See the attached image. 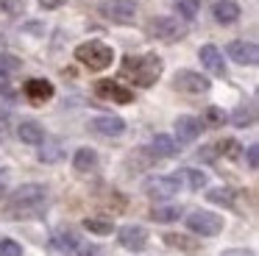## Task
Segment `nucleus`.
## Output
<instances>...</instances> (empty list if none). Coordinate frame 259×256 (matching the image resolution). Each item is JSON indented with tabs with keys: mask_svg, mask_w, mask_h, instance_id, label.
Returning <instances> with one entry per match:
<instances>
[{
	"mask_svg": "<svg viewBox=\"0 0 259 256\" xmlns=\"http://www.w3.org/2000/svg\"><path fill=\"white\" fill-rule=\"evenodd\" d=\"M198 59H201V64L206 67L212 75H226V61H223V53H220L214 45H203L201 50H198Z\"/></svg>",
	"mask_w": 259,
	"mask_h": 256,
	"instance_id": "2eb2a0df",
	"label": "nucleus"
},
{
	"mask_svg": "<svg viewBox=\"0 0 259 256\" xmlns=\"http://www.w3.org/2000/svg\"><path fill=\"white\" fill-rule=\"evenodd\" d=\"M53 83L45 81V78H31V81H25V98L31 100V103H48V100L53 98Z\"/></svg>",
	"mask_w": 259,
	"mask_h": 256,
	"instance_id": "4468645a",
	"label": "nucleus"
},
{
	"mask_svg": "<svg viewBox=\"0 0 259 256\" xmlns=\"http://www.w3.org/2000/svg\"><path fill=\"white\" fill-rule=\"evenodd\" d=\"M231 122H234L237 128H245L253 122V109H245V106H240V109L231 114Z\"/></svg>",
	"mask_w": 259,
	"mask_h": 256,
	"instance_id": "c85d7f7f",
	"label": "nucleus"
},
{
	"mask_svg": "<svg viewBox=\"0 0 259 256\" xmlns=\"http://www.w3.org/2000/svg\"><path fill=\"white\" fill-rule=\"evenodd\" d=\"M45 209H48V189L42 184H23L6 200V215L12 220H31V217H39Z\"/></svg>",
	"mask_w": 259,
	"mask_h": 256,
	"instance_id": "f257e3e1",
	"label": "nucleus"
},
{
	"mask_svg": "<svg viewBox=\"0 0 259 256\" xmlns=\"http://www.w3.org/2000/svg\"><path fill=\"white\" fill-rule=\"evenodd\" d=\"M164 242H167L170 248H176V250H184V253H195V250L201 248V245H198V239L187 237V234H176V231L164 234Z\"/></svg>",
	"mask_w": 259,
	"mask_h": 256,
	"instance_id": "412c9836",
	"label": "nucleus"
},
{
	"mask_svg": "<svg viewBox=\"0 0 259 256\" xmlns=\"http://www.w3.org/2000/svg\"><path fill=\"white\" fill-rule=\"evenodd\" d=\"M73 167L78 173H92L98 167V153L92 148H78L73 156Z\"/></svg>",
	"mask_w": 259,
	"mask_h": 256,
	"instance_id": "aec40b11",
	"label": "nucleus"
},
{
	"mask_svg": "<svg viewBox=\"0 0 259 256\" xmlns=\"http://www.w3.org/2000/svg\"><path fill=\"white\" fill-rule=\"evenodd\" d=\"M20 67H23V61H20L17 56L0 53V78H9V75H14V72H20Z\"/></svg>",
	"mask_w": 259,
	"mask_h": 256,
	"instance_id": "bb28decb",
	"label": "nucleus"
},
{
	"mask_svg": "<svg viewBox=\"0 0 259 256\" xmlns=\"http://www.w3.org/2000/svg\"><path fill=\"white\" fill-rule=\"evenodd\" d=\"M98 9H101V14L106 17L109 22H117V25H131L134 17H137L134 0H103Z\"/></svg>",
	"mask_w": 259,
	"mask_h": 256,
	"instance_id": "39448f33",
	"label": "nucleus"
},
{
	"mask_svg": "<svg viewBox=\"0 0 259 256\" xmlns=\"http://www.w3.org/2000/svg\"><path fill=\"white\" fill-rule=\"evenodd\" d=\"M75 59H78L84 67H90V70L101 72L114 61V50L109 48L106 42H101V39H90V42H84V45L75 48Z\"/></svg>",
	"mask_w": 259,
	"mask_h": 256,
	"instance_id": "7ed1b4c3",
	"label": "nucleus"
},
{
	"mask_svg": "<svg viewBox=\"0 0 259 256\" xmlns=\"http://www.w3.org/2000/svg\"><path fill=\"white\" fill-rule=\"evenodd\" d=\"M90 128L101 137H120L125 131V120L123 117H114V114H103V117H95L90 122Z\"/></svg>",
	"mask_w": 259,
	"mask_h": 256,
	"instance_id": "ddd939ff",
	"label": "nucleus"
},
{
	"mask_svg": "<svg viewBox=\"0 0 259 256\" xmlns=\"http://www.w3.org/2000/svg\"><path fill=\"white\" fill-rule=\"evenodd\" d=\"M148 33L156 36L159 42H179L187 33V28L179 20H173V17H153L151 25H148Z\"/></svg>",
	"mask_w": 259,
	"mask_h": 256,
	"instance_id": "423d86ee",
	"label": "nucleus"
},
{
	"mask_svg": "<svg viewBox=\"0 0 259 256\" xmlns=\"http://www.w3.org/2000/svg\"><path fill=\"white\" fill-rule=\"evenodd\" d=\"M179 189H181V184H179V178H176V173L173 176H156V178H148L145 181V195L153 200H167V198H173Z\"/></svg>",
	"mask_w": 259,
	"mask_h": 256,
	"instance_id": "6e6552de",
	"label": "nucleus"
},
{
	"mask_svg": "<svg viewBox=\"0 0 259 256\" xmlns=\"http://www.w3.org/2000/svg\"><path fill=\"white\" fill-rule=\"evenodd\" d=\"M206 198L212 200V203H218V206H226V209H234V189H229V187H218V189H209L206 192Z\"/></svg>",
	"mask_w": 259,
	"mask_h": 256,
	"instance_id": "4be33fe9",
	"label": "nucleus"
},
{
	"mask_svg": "<svg viewBox=\"0 0 259 256\" xmlns=\"http://www.w3.org/2000/svg\"><path fill=\"white\" fill-rule=\"evenodd\" d=\"M6 125H9V120H6V114H0V134L6 131Z\"/></svg>",
	"mask_w": 259,
	"mask_h": 256,
	"instance_id": "e433bc0d",
	"label": "nucleus"
},
{
	"mask_svg": "<svg viewBox=\"0 0 259 256\" xmlns=\"http://www.w3.org/2000/svg\"><path fill=\"white\" fill-rule=\"evenodd\" d=\"M176 178H179V184H184L187 189H201V187H206V181H209L206 173L195 170V167H184V170H179Z\"/></svg>",
	"mask_w": 259,
	"mask_h": 256,
	"instance_id": "6ab92c4d",
	"label": "nucleus"
},
{
	"mask_svg": "<svg viewBox=\"0 0 259 256\" xmlns=\"http://www.w3.org/2000/svg\"><path fill=\"white\" fill-rule=\"evenodd\" d=\"M203 117H206V122H209V125H220V122L226 120V117H223V111H220L218 106H209V109L203 111Z\"/></svg>",
	"mask_w": 259,
	"mask_h": 256,
	"instance_id": "7c9ffc66",
	"label": "nucleus"
},
{
	"mask_svg": "<svg viewBox=\"0 0 259 256\" xmlns=\"http://www.w3.org/2000/svg\"><path fill=\"white\" fill-rule=\"evenodd\" d=\"M176 150H179V142H176L170 134H156L151 142V156L153 159H170V156H176Z\"/></svg>",
	"mask_w": 259,
	"mask_h": 256,
	"instance_id": "f3484780",
	"label": "nucleus"
},
{
	"mask_svg": "<svg viewBox=\"0 0 259 256\" xmlns=\"http://www.w3.org/2000/svg\"><path fill=\"white\" fill-rule=\"evenodd\" d=\"M95 95L103 100H112V103H131L134 100V92L125 87H120L117 81H98L95 83Z\"/></svg>",
	"mask_w": 259,
	"mask_h": 256,
	"instance_id": "9b49d317",
	"label": "nucleus"
},
{
	"mask_svg": "<svg viewBox=\"0 0 259 256\" xmlns=\"http://www.w3.org/2000/svg\"><path fill=\"white\" fill-rule=\"evenodd\" d=\"M187 228L192 234H201V237H218L223 231V217L214 215V211H206V209H198L187 217Z\"/></svg>",
	"mask_w": 259,
	"mask_h": 256,
	"instance_id": "20e7f679",
	"label": "nucleus"
},
{
	"mask_svg": "<svg viewBox=\"0 0 259 256\" xmlns=\"http://www.w3.org/2000/svg\"><path fill=\"white\" fill-rule=\"evenodd\" d=\"M198 134H201V120H195L192 114L176 117V142H181V145L195 142Z\"/></svg>",
	"mask_w": 259,
	"mask_h": 256,
	"instance_id": "f8f14e48",
	"label": "nucleus"
},
{
	"mask_svg": "<svg viewBox=\"0 0 259 256\" xmlns=\"http://www.w3.org/2000/svg\"><path fill=\"white\" fill-rule=\"evenodd\" d=\"M173 87L179 89V92H187V95H203V92L212 89V81H209L206 75H201V72H195V70H181V72H176Z\"/></svg>",
	"mask_w": 259,
	"mask_h": 256,
	"instance_id": "0eeeda50",
	"label": "nucleus"
},
{
	"mask_svg": "<svg viewBox=\"0 0 259 256\" xmlns=\"http://www.w3.org/2000/svg\"><path fill=\"white\" fill-rule=\"evenodd\" d=\"M164 70V61L156 53L142 56H125L123 59V75H128L137 87H153Z\"/></svg>",
	"mask_w": 259,
	"mask_h": 256,
	"instance_id": "f03ea898",
	"label": "nucleus"
},
{
	"mask_svg": "<svg viewBox=\"0 0 259 256\" xmlns=\"http://www.w3.org/2000/svg\"><path fill=\"white\" fill-rule=\"evenodd\" d=\"M117 242L123 245L125 250H145V245H148V231L142 226H123L117 231Z\"/></svg>",
	"mask_w": 259,
	"mask_h": 256,
	"instance_id": "9d476101",
	"label": "nucleus"
},
{
	"mask_svg": "<svg viewBox=\"0 0 259 256\" xmlns=\"http://www.w3.org/2000/svg\"><path fill=\"white\" fill-rule=\"evenodd\" d=\"M84 228H87L90 234H98V237H106V234L114 231L112 220H103V217H87V220H84Z\"/></svg>",
	"mask_w": 259,
	"mask_h": 256,
	"instance_id": "393cba45",
	"label": "nucleus"
},
{
	"mask_svg": "<svg viewBox=\"0 0 259 256\" xmlns=\"http://www.w3.org/2000/svg\"><path fill=\"white\" fill-rule=\"evenodd\" d=\"M212 17L220 22V25H231V22L240 20V6L234 0H218L212 6Z\"/></svg>",
	"mask_w": 259,
	"mask_h": 256,
	"instance_id": "dca6fc26",
	"label": "nucleus"
},
{
	"mask_svg": "<svg viewBox=\"0 0 259 256\" xmlns=\"http://www.w3.org/2000/svg\"><path fill=\"white\" fill-rule=\"evenodd\" d=\"M9 181H12V173H9V170H0V198L9 192Z\"/></svg>",
	"mask_w": 259,
	"mask_h": 256,
	"instance_id": "72a5a7b5",
	"label": "nucleus"
},
{
	"mask_svg": "<svg viewBox=\"0 0 259 256\" xmlns=\"http://www.w3.org/2000/svg\"><path fill=\"white\" fill-rule=\"evenodd\" d=\"M0 256H23V245L17 239H0Z\"/></svg>",
	"mask_w": 259,
	"mask_h": 256,
	"instance_id": "c756f323",
	"label": "nucleus"
},
{
	"mask_svg": "<svg viewBox=\"0 0 259 256\" xmlns=\"http://www.w3.org/2000/svg\"><path fill=\"white\" fill-rule=\"evenodd\" d=\"M198 9H201L198 0H179V3H176V11H179V17H184V20H192V17L198 14Z\"/></svg>",
	"mask_w": 259,
	"mask_h": 256,
	"instance_id": "cd10ccee",
	"label": "nucleus"
},
{
	"mask_svg": "<svg viewBox=\"0 0 259 256\" xmlns=\"http://www.w3.org/2000/svg\"><path fill=\"white\" fill-rule=\"evenodd\" d=\"M223 256H253V250H245V248H229V250H223Z\"/></svg>",
	"mask_w": 259,
	"mask_h": 256,
	"instance_id": "c9c22d12",
	"label": "nucleus"
},
{
	"mask_svg": "<svg viewBox=\"0 0 259 256\" xmlns=\"http://www.w3.org/2000/svg\"><path fill=\"white\" fill-rule=\"evenodd\" d=\"M17 137H20V142H25V145H45V128L34 120H25V122H20Z\"/></svg>",
	"mask_w": 259,
	"mask_h": 256,
	"instance_id": "a211bd4d",
	"label": "nucleus"
},
{
	"mask_svg": "<svg viewBox=\"0 0 259 256\" xmlns=\"http://www.w3.org/2000/svg\"><path fill=\"white\" fill-rule=\"evenodd\" d=\"M245 159H248V167H251V170H256V167H259V145H248Z\"/></svg>",
	"mask_w": 259,
	"mask_h": 256,
	"instance_id": "2f4dec72",
	"label": "nucleus"
},
{
	"mask_svg": "<svg viewBox=\"0 0 259 256\" xmlns=\"http://www.w3.org/2000/svg\"><path fill=\"white\" fill-rule=\"evenodd\" d=\"M181 215H184V209H181V206H156V209L151 211V220H156V223H173V220H179Z\"/></svg>",
	"mask_w": 259,
	"mask_h": 256,
	"instance_id": "b1692460",
	"label": "nucleus"
},
{
	"mask_svg": "<svg viewBox=\"0 0 259 256\" xmlns=\"http://www.w3.org/2000/svg\"><path fill=\"white\" fill-rule=\"evenodd\" d=\"M78 256H103V248H98V245H78Z\"/></svg>",
	"mask_w": 259,
	"mask_h": 256,
	"instance_id": "473e14b6",
	"label": "nucleus"
},
{
	"mask_svg": "<svg viewBox=\"0 0 259 256\" xmlns=\"http://www.w3.org/2000/svg\"><path fill=\"white\" fill-rule=\"evenodd\" d=\"M214 150H218L220 156H226V159H240V156H242V145L237 142V139H231V137L229 139H220Z\"/></svg>",
	"mask_w": 259,
	"mask_h": 256,
	"instance_id": "a878e982",
	"label": "nucleus"
},
{
	"mask_svg": "<svg viewBox=\"0 0 259 256\" xmlns=\"http://www.w3.org/2000/svg\"><path fill=\"white\" fill-rule=\"evenodd\" d=\"M226 53L231 56V61L245 67H253L259 61V48L253 42H242V39H234V42L226 45Z\"/></svg>",
	"mask_w": 259,
	"mask_h": 256,
	"instance_id": "1a4fd4ad",
	"label": "nucleus"
},
{
	"mask_svg": "<svg viewBox=\"0 0 259 256\" xmlns=\"http://www.w3.org/2000/svg\"><path fill=\"white\" fill-rule=\"evenodd\" d=\"M64 3H67V0H39V6H42V9H48V11H56V9H62Z\"/></svg>",
	"mask_w": 259,
	"mask_h": 256,
	"instance_id": "f704fd0d",
	"label": "nucleus"
},
{
	"mask_svg": "<svg viewBox=\"0 0 259 256\" xmlns=\"http://www.w3.org/2000/svg\"><path fill=\"white\" fill-rule=\"evenodd\" d=\"M78 234L75 231H59L56 237H53V248L64 250V253H70V250H78Z\"/></svg>",
	"mask_w": 259,
	"mask_h": 256,
	"instance_id": "5701e85b",
	"label": "nucleus"
}]
</instances>
